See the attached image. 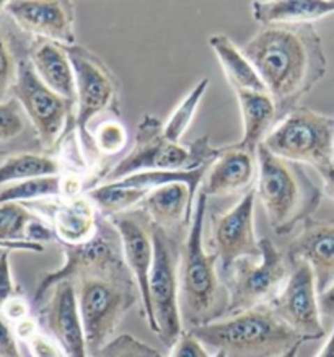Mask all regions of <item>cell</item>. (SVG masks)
<instances>
[{
  "label": "cell",
  "instance_id": "6da1fadb",
  "mask_svg": "<svg viewBox=\"0 0 334 357\" xmlns=\"http://www.w3.org/2000/svg\"><path fill=\"white\" fill-rule=\"evenodd\" d=\"M263 79L279 121L328 72L323 41L313 25H268L241 47Z\"/></svg>",
  "mask_w": 334,
  "mask_h": 357
},
{
  "label": "cell",
  "instance_id": "7a4b0ae2",
  "mask_svg": "<svg viewBox=\"0 0 334 357\" xmlns=\"http://www.w3.org/2000/svg\"><path fill=\"white\" fill-rule=\"evenodd\" d=\"M206 215L207 197L199 192L180 259V312L188 331L220 320L229 308V291L220 274L219 258L204 247Z\"/></svg>",
  "mask_w": 334,
  "mask_h": 357
},
{
  "label": "cell",
  "instance_id": "3957f363",
  "mask_svg": "<svg viewBox=\"0 0 334 357\" xmlns=\"http://www.w3.org/2000/svg\"><path fill=\"white\" fill-rule=\"evenodd\" d=\"M255 190L278 235H287L312 219L323 199V190L303 165L275 157L264 146L258 147Z\"/></svg>",
  "mask_w": 334,
  "mask_h": 357
},
{
  "label": "cell",
  "instance_id": "277c9868",
  "mask_svg": "<svg viewBox=\"0 0 334 357\" xmlns=\"http://www.w3.org/2000/svg\"><path fill=\"white\" fill-rule=\"evenodd\" d=\"M191 331L227 357H279L305 342L269 305L224 317Z\"/></svg>",
  "mask_w": 334,
  "mask_h": 357
},
{
  "label": "cell",
  "instance_id": "5b68a950",
  "mask_svg": "<svg viewBox=\"0 0 334 357\" xmlns=\"http://www.w3.org/2000/svg\"><path fill=\"white\" fill-rule=\"evenodd\" d=\"M222 147H214L209 136H202L195 142H173L165 136L163 123L157 116L144 114L135 131L134 146L105 173L101 183L121 180L139 172L150 170H195L211 167L220 157Z\"/></svg>",
  "mask_w": 334,
  "mask_h": 357
},
{
  "label": "cell",
  "instance_id": "8992f818",
  "mask_svg": "<svg viewBox=\"0 0 334 357\" xmlns=\"http://www.w3.org/2000/svg\"><path fill=\"white\" fill-rule=\"evenodd\" d=\"M153 243L155 257L149 279V303L144 310V317L160 341L172 347L185 331L180 312V259L183 243L180 236L168 234L155 225Z\"/></svg>",
  "mask_w": 334,
  "mask_h": 357
},
{
  "label": "cell",
  "instance_id": "52a82bcc",
  "mask_svg": "<svg viewBox=\"0 0 334 357\" xmlns=\"http://www.w3.org/2000/svg\"><path fill=\"white\" fill-rule=\"evenodd\" d=\"M275 157L313 167L334 165V118L297 106L285 114L261 144Z\"/></svg>",
  "mask_w": 334,
  "mask_h": 357
},
{
  "label": "cell",
  "instance_id": "ba28073f",
  "mask_svg": "<svg viewBox=\"0 0 334 357\" xmlns=\"http://www.w3.org/2000/svg\"><path fill=\"white\" fill-rule=\"evenodd\" d=\"M75 74V131L84 151L91 149L90 126L103 114L121 116L118 77L93 51L77 43L66 47Z\"/></svg>",
  "mask_w": 334,
  "mask_h": 357
},
{
  "label": "cell",
  "instance_id": "9c48e42d",
  "mask_svg": "<svg viewBox=\"0 0 334 357\" xmlns=\"http://www.w3.org/2000/svg\"><path fill=\"white\" fill-rule=\"evenodd\" d=\"M292 263L287 253H282L269 238H261V255L258 258L238 259L229 271L222 274L229 291L227 315L269 305L284 287Z\"/></svg>",
  "mask_w": 334,
  "mask_h": 357
},
{
  "label": "cell",
  "instance_id": "30bf717a",
  "mask_svg": "<svg viewBox=\"0 0 334 357\" xmlns=\"http://www.w3.org/2000/svg\"><path fill=\"white\" fill-rule=\"evenodd\" d=\"M13 98L25 111L45 152L54 153L69 134L77 132L75 106L54 93L38 77L28 57V50L23 52L18 62Z\"/></svg>",
  "mask_w": 334,
  "mask_h": 357
},
{
  "label": "cell",
  "instance_id": "8fae6325",
  "mask_svg": "<svg viewBox=\"0 0 334 357\" xmlns=\"http://www.w3.org/2000/svg\"><path fill=\"white\" fill-rule=\"evenodd\" d=\"M255 186L245 191L234 207L211 217V240L219 258L220 274L229 271L238 259L258 258L261 238L255 229Z\"/></svg>",
  "mask_w": 334,
  "mask_h": 357
},
{
  "label": "cell",
  "instance_id": "7c38bea8",
  "mask_svg": "<svg viewBox=\"0 0 334 357\" xmlns=\"http://www.w3.org/2000/svg\"><path fill=\"white\" fill-rule=\"evenodd\" d=\"M314 274L307 263H292V273L269 307L303 341L321 340L324 328Z\"/></svg>",
  "mask_w": 334,
  "mask_h": 357
},
{
  "label": "cell",
  "instance_id": "4fadbf2b",
  "mask_svg": "<svg viewBox=\"0 0 334 357\" xmlns=\"http://www.w3.org/2000/svg\"><path fill=\"white\" fill-rule=\"evenodd\" d=\"M33 212L50 222L61 247H79L95 238L100 230L101 214L86 195L38 201L26 204Z\"/></svg>",
  "mask_w": 334,
  "mask_h": 357
},
{
  "label": "cell",
  "instance_id": "5bb4252c",
  "mask_svg": "<svg viewBox=\"0 0 334 357\" xmlns=\"http://www.w3.org/2000/svg\"><path fill=\"white\" fill-rule=\"evenodd\" d=\"M6 13L33 40L69 47L77 45L75 6L72 2H7Z\"/></svg>",
  "mask_w": 334,
  "mask_h": 357
},
{
  "label": "cell",
  "instance_id": "9a60e30c",
  "mask_svg": "<svg viewBox=\"0 0 334 357\" xmlns=\"http://www.w3.org/2000/svg\"><path fill=\"white\" fill-rule=\"evenodd\" d=\"M108 220L118 231L126 266L137 284L144 312L149 303V279L155 257L153 225L140 207L109 217Z\"/></svg>",
  "mask_w": 334,
  "mask_h": 357
},
{
  "label": "cell",
  "instance_id": "2e32d148",
  "mask_svg": "<svg viewBox=\"0 0 334 357\" xmlns=\"http://www.w3.org/2000/svg\"><path fill=\"white\" fill-rule=\"evenodd\" d=\"M36 308L46 333L64 347L67 357H89L74 282L54 284Z\"/></svg>",
  "mask_w": 334,
  "mask_h": 357
},
{
  "label": "cell",
  "instance_id": "e0dca14e",
  "mask_svg": "<svg viewBox=\"0 0 334 357\" xmlns=\"http://www.w3.org/2000/svg\"><path fill=\"white\" fill-rule=\"evenodd\" d=\"M290 263H307L314 274L318 292L334 282V222L310 219L289 243Z\"/></svg>",
  "mask_w": 334,
  "mask_h": 357
},
{
  "label": "cell",
  "instance_id": "ac0fdd59",
  "mask_svg": "<svg viewBox=\"0 0 334 357\" xmlns=\"http://www.w3.org/2000/svg\"><path fill=\"white\" fill-rule=\"evenodd\" d=\"M258 176V151L240 147L238 144L222 147V153L207 170L201 185V195L224 197L253 188Z\"/></svg>",
  "mask_w": 334,
  "mask_h": 357
},
{
  "label": "cell",
  "instance_id": "d6986e66",
  "mask_svg": "<svg viewBox=\"0 0 334 357\" xmlns=\"http://www.w3.org/2000/svg\"><path fill=\"white\" fill-rule=\"evenodd\" d=\"M56 242L47 222L20 202L0 204V250L43 252L45 243Z\"/></svg>",
  "mask_w": 334,
  "mask_h": 357
},
{
  "label": "cell",
  "instance_id": "ffe728a7",
  "mask_svg": "<svg viewBox=\"0 0 334 357\" xmlns=\"http://www.w3.org/2000/svg\"><path fill=\"white\" fill-rule=\"evenodd\" d=\"M197 196L185 183H172V185L157 188L150 191L140 209L150 222L168 234L181 236V231L190 229Z\"/></svg>",
  "mask_w": 334,
  "mask_h": 357
},
{
  "label": "cell",
  "instance_id": "44dd1931",
  "mask_svg": "<svg viewBox=\"0 0 334 357\" xmlns=\"http://www.w3.org/2000/svg\"><path fill=\"white\" fill-rule=\"evenodd\" d=\"M36 74L50 89L75 106V74L66 47L46 40H31L28 47Z\"/></svg>",
  "mask_w": 334,
  "mask_h": 357
},
{
  "label": "cell",
  "instance_id": "7402d4cb",
  "mask_svg": "<svg viewBox=\"0 0 334 357\" xmlns=\"http://www.w3.org/2000/svg\"><path fill=\"white\" fill-rule=\"evenodd\" d=\"M234 93L238 100L241 123H243V136L236 144L240 147L258 151L268 134L279 123L274 100L269 93H261V91L236 90Z\"/></svg>",
  "mask_w": 334,
  "mask_h": 357
},
{
  "label": "cell",
  "instance_id": "603a6c76",
  "mask_svg": "<svg viewBox=\"0 0 334 357\" xmlns=\"http://www.w3.org/2000/svg\"><path fill=\"white\" fill-rule=\"evenodd\" d=\"M253 18L268 25H313V22L333 15L334 0H289V2H253Z\"/></svg>",
  "mask_w": 334,
  "mask_h": 357
},
{
  "label": "cell",
  "instance_id": "cb8c5ba5",
  "mask_svg": "<svg viewBox=\"0 0 334 357\" xmlns=\"http://www.w3.org/2000/svg\"><path fill=\"white\" fill-rule=\"evenodd\" d=\"M209 46L219 61L224 74L229 80L231 90H248V91H261L268 93L263 79H261L258 70L251 64V61L243 54L241 47L235 45L227 35L215 33L209 36Z\"/></svg>",
  "mask_w": 334,
  "mask_h": 357
},
{
  "label": "cell",
  "instance_id": "d4e9b609",
  "mask_svg": "<svg viewBox=\"0 0 334 357\" xmlns=\"http://www.w3.org/2000/svg\"><path fill=\"white\" fill-rule=\"evenodd\" d=\"M31 151H43V147L20 103L15 98L0 103V160Z\"/></svg>",
  "mask_w": 334,
  "mask_h": 357
},
{
  "label": "cell",
  "instance_id": "484cf974",
  "mask_svg": "<svg viewBox=\"0 0 334 357\" xmlns=\"http://www.w3.org/2000/svg\"><path fill=\"white\" fill-rule=\"evenodd\" d=\"M62 162L56 153L43 151L12 153L0 160V188L40 176L62 175Z\"/></svg>",
  "mask_w": 334,
  "mask_h": 357
},
{
  "label": "cell",
  "instance_id": "4316f807",
  "mask_svg": "<svg viewBox=\"0 0 334 357\" xmlns=\"http://www.w3.org/2000/svg\"><path fill=\"white\" fill-rule=\"evenodd\" d=\"M90 201L105 219L137 209L142 204L149 192L135 190V188L119 186L118 183H98L85 192Z\"/></svg>",
  "mask_w": 334,
  "mask_h": 357
},
{
  "label": "cell",
  "instance_id": "83f0119b",
  "mask_svg": "<svg viewBox=\"0 0 334 357\" xmlns=\"http://www.w3.org/2000/svg\"><path fill=\"white\" fill-rule=\"evenodd\" d=\"M62 196H64L62 175L31 178V180L0 188V204H3V202L31 204V202L54 199V197Z\"/></svg>",
  "mask_w": 334,
  "mask_h": 357
},
{
  "label": "cell",
  "instance_id": "f1b7e54d",
  "mask_svg": "<svg viewBox=\"0 0 334 357\" xmlns=\"http://www.w3.org/2000/svg\"><path fill=\"white\" fill-rule=\"evenodd\" d=\"M17 41H20L18 36L2 25V17H0V103H6L13 98L18 62L30 46L25 47L23 43L18 46Z\"/></svg>",
  "mask_w": 334,
  "mask_h": 357
},
{
  "label": "cell",
  "instance_id": "f546056e",
  "mask_svg": "<svg viewBox=\"0 0 334 357\" xmlns=\"http://www.w3.org/2000/svg\"><path fill=\"white\" fill-rule=\"evenodd\" d=\"M209 79H207V77H202V79L188 91L185 98L176 105V108L173 109L168 121L163 123L165 136L170 139V141L181 142V137L185 136L188 129L191 128L192 121H195V116L197 113V109H199L201 101L204 100V95L207 89H209Z\"/></svg>",
  "mask_w": 334,
  "mask_h": 357
},
{
  "label": "cell",
  "instance_id": "4dcf8cb0",
  "mask_svg": "<svg viewBox=\"0 0 334 357\" xmlns=\"http://www.w3.org/2000/svg\"><path fill=\"white\" fill-rule=\"evenodd\" d=\"M91 149L101 157H116L129 142V134L119 118H106L90 134Z\"/></svg>",
  "mask_w": 334,
  "mask_h": 357
},
{
  "label": "cell",
  "instance_id": "1f68e13d",
  "mask_svg": "<svg viewBox=\"0 0 334 357\" xmlns=\"http://www.w3.org/2000/svg\"><path fill=\"white\" fill-rule=\"evenodd\" d=\"M89 357H165L158 349L132 335L114 336L108 344Z\"/></svg>",
  "mask_w": 334,
  "mask_h": 357
},
{
  "label": "cell",
  "instance_id": "d6a6232c",
  "mask_svg": "<svg viewBox=\"0 0 334 357\" xmlns=\"http://www.w3.org/2000/svg\"><path fill=\"white\" fill-rule=\"evenodd\" d=\"M31 357H67L64 347L52 337L50 333L40 331L25 342Z\"/></svg>",
  "mask_w": 334,
  "mask_h": 357
},
{
  "label": "cell",
  "instance_id": "836d02e7",
  "mask_svg": "<svg viewBox=\"0 0 334 357\" xmlns=\"http://www.w3.org/2000/svg\"><path fill=\"white\" fill-rule=\"evenodd\" d=\"M168 357H212L207 346L192 331L185 330L172 346Z\"/></svg>",
  "mask_w": 334,
  "mask_h": 357
},
{
  "label": "cell",
  "instance_id": "e575fe53",
  "mask_svg": "<svg viewBox=\"0 0 334 357\" xmlns=\"http://www.w3.org/2000/svg\"><path fill=\"white\" fill-rule=\"evenodd\" d=\"M17 296H22V292L18 291L12 276L10 252H3L0 257V312L8 301H12Z\"/></svg>",
  "mask_w": 334,
  "mask_h": 357
},
{
  "label": "cell",
  "instance_id": "d590c367",
  "mask_svg": "<svg viewBox=\"0 0 334 357\" xmlns=\"http://www.w3.org/2000/svg\"><path fill=\"white\" fill-rule=\"evenodd\" d=\"M0 357H22L13 325L0 315Z\"/></svg>",
  "mask_w": 334,
  "mask_h": 357
},
{
  "label": "cell",
  "instance_id": "8d00e7d4",
  "mask_svg": "<svg viewBox=\"0 0 334 357\" xmlns=\"http://www.w3.org/2000/svg\"><path fill=\"white\" fill-rule=\"evenodd\" d=\"M0 315L6 318L7 321H10L12 325H15V323L30 317V303H28V301L23 296H17L6 303V307L2 308Z\"/></svg>",
  "mask_w": 334,
  "mask_h": 357
},
{
  "label": "cell",
  "instance_id": "74e56055",
  "mask_svg": "<svg viewBox=\"0 0 334 357\" xmlns=\"http://www.w3.org/2000/svg\"><path fill=\"white\" fill-rule=\"evenodd\" d=\"M13 330H15V335H17V340L22 341V342H26L30 341L33 336L36 335V333L41 331L40 328V323L35 317H26L25 320L18 321L13 325Z\"/></svg>",
  "mask_w": 334,
  "mask_h": 357
},
{
  "label": "cell",
  "instance_id": "f35d334b",
  "mask_svg": "<svg viewBox=\"0 0 334 357\" xmlns=\"http://www.w3.org/2000/svg\"><path fill=\"white\" fill-rule=\"evenodd\" d=\"M319 310L323 317L334 318V282L318 296Z\"/></svg>",
  "mask_w": 334,
  "mask_h": 357
},
{
  "label": "cell",
  "instance_id": "ab89813d",
  "mask_svg": "<svg viewBox=\"0 0 334 357\" xmlns=\"http://www.w3.org/2000/svg\"><path fill=\"white\" fill-rule=\"evenodd\" d=\"M318 175L323 181V191L334 201V165L318 170Z\"/></svg>",
  "mask_w": 334,
  "mask_h": 357
},
{
  "label": "cell",
  "instance_id": "60d3db41",
  "mask_svg": "<svg viewBox=\"0 0 334 357\" xmlns=\"http://www.w3.org/2000/svg\"><path fill=\"white\" fill-rule=\"evenodd\" d=\"M317 357H334V328L326 342H324V346L321 347V351L317 354Z\"/></svg>",
  "mask_w": 334,
  "mask_h": 357
},
{
  "label": "cell",
  "instance_id": "b9f144b4",
  "mask_svg": "<svg viewBox=\"0 0 334 357\" xmlns=\"http://www.w3.org/2000/svg\"><path fill=\"white\" fill-rule=\"evenodd\" d=\"M300 346L302 344H297V346H294L292 349L290 351H287L285 352V354H282V356H279V357H297V354H298V351H300Z\"/></svg>",
  "mask_w": 334,
  "mask_h": 357
},
{
  "label": "cell",
  "instance_id": "7bdbcfd3",
  "mask_svg": "<svg viewBox=\"0 0 334 357\" xmlns=\"http://www.w3.org/2000/svg\"><path fill=\"white\" fill-rule=\"evenodd\" d=\"M6 6H7V2H0V17L6 13Z\"/></svg>",
  "mask_w": 334,
  "mask_h": 357
},
{
  "label": "cell",
  "instance_id": "ee69618b",
  "mask_svg": "<svg viewBox=\"0 0 334 357\" xmlns=\"http://www.w3.org/2000/svg\"><path fill=\"white\" fill-rule=\"evenodd\" d=\"M212 357H227V354L224 351H215V354L212 356Z\"/></svg>",
  "mask_w": 334,
  "mask_h": 357
},
{
  "label": "cell",
  "instance_id": "f6af8a7d",
  "mask_svg": "<svg viewBox=\"0 0 334 357\" xmlns=\"http://www.w3.org/2000/svg\"><path fill=\"white\" fill-rule=\"evenodd\" d=\"M2 253H3V250H0V257H2Z\"/></svg>",
  "mask_w": 334,
  "mask_h": 357
}]
</instances>
